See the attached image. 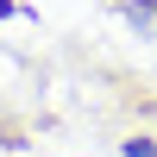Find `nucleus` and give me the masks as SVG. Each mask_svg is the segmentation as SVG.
Here are the masks:
<instances>
[{
	"instance_id": "obj_1",
	"label": "nucleus",
	"mask_w": 157,
	"mask_h": 157,
	"mask_svg": "<svg viewBox=\"0 0 157 157\" xmlns=\"http://www.w3.org/2000/svg\"><path fill=\"white\" fill-rule=\"evenodd\" d=\"M126 157H157V145L151 138H126Z\"/></svg>"
},
{
	"instance_id": "obj_2",
	"label": "nucleus",
	"mask_w": 157,
	"mask_h": 157,
	"mask_svg": "<svg viewBox=\"0 0 157 157\" xmlns=\"http://www.w3.org/2000/svg\"><path fill=\"white\" fill-rule=\"evenodd\" d=\"M6 13H13V0H0V19H6Z\"/></svg>"
}]
</instances>
